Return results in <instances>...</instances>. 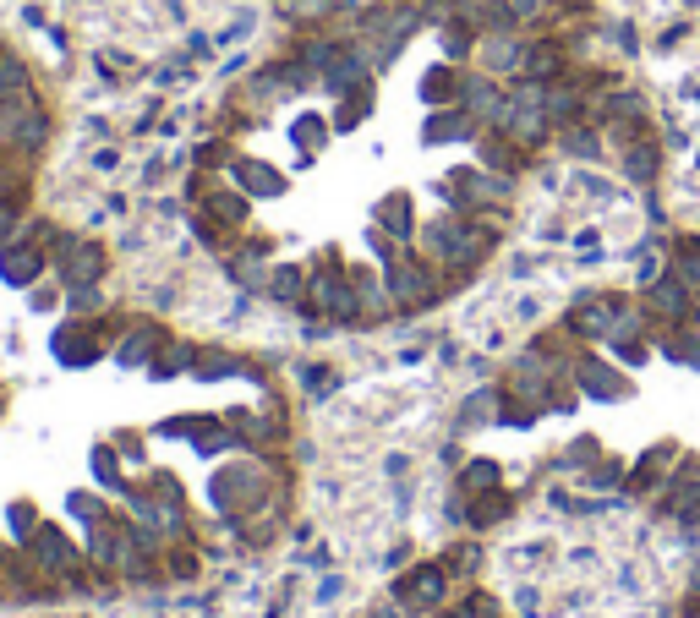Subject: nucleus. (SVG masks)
Here are the masks:
<instances>
[{
	"instance_id": "dca6fc26",
	"label": "nucleus",
	"mask_w": 700,
	"mask_h": 618,
	"mask_svg": "<svg viewBox=\"0 0 700 618\" xmlns=\"http://www.w3.org/2000/svg\"><path fill=\"white\" fill-rule=\"evenodd\" d=\"M657 165H662V148L651 143L646 132H640V137H629V148H624V181L651 186V181H657Z\"/></svg>"
},
{
	"instance_id": "6ab92c4d",
	"label": "nucleus",
	"mask_w": 700,
	"mask_h": 618,
	"mask_svg": "<svg viewBox=\"0 0 700 618\" xmlns=\"http://www.w3.org/2000/svg\"><path fill=\"white\" fill-rule=\"evenodd\" d=\"M558 72H564V50H558V44H525L520 77H531V83H558Z\"/></svg>"
},
{
	"instance_id": "5701e85b",
	"label": "nucleus",
	"mask_w": 700,
	"mask_h": 618,
	"mask_svg": "<svg viewBox=\"0 0 700 618\" xmlns=\"http://www.w3.org/2000/svg\"><path fill=\"white\" fill-rule=\"evenodd\" d=\"M0 104H28V66L11 50H0Z\"/></svg>"
},
{
	"instance_id": "4be33fe9",
	"label": "nucleus",
	"mask_w": 700,
	"mask_h": 618,
	"mask_svg": "<svg viewBox=\"0 0 700 618\" xmlns=\"http://www.w3.org/2000/svg\"><path fill=\"white\" fill-rule=\"evenodd\" d=\"M329 115H296V121H290V143L301 148V165H312V148L318 143H329Z\"/></svg>"
},
{
	"instance_id": "7c9ffc66",
	"label": "nucleus",
	"mask_w": 700,
	"mask_h": 618,
	"mask_svg": "<svg viewBox=\"0 0 700 618\" xmlns=\"http://www.w3.org/2000/svg\"><path fill=\"white\" fill-rule=\"evenodd\" d=\"M6 531H11V536H33V531H39V520H33V504H11V509H6Z\"/></svg>"
},
{
	"instance_id": "39448f33",
	"label": "nucleus",
	"mask_w": 700,
	"mask_h": 618,
	"mask_svg": "<svg viewBox=\"0 0 700 618\" xmlns=\"http://www.w3.org/2000/svg\"><path fill=\"white\" fill-rule=\"evenodd\" d=\"M695 301L700 296L684 285L679 274H673V263H668V274H662V279H651V285H646V312H651V318H662V323H684L695 312Z\"/></svg>"
},
{
	"instance_id": "6e6552de",
	"label": "nucleus",
	"mask_w": 700,
	"mask_h": 618,
	"mask_svg": "<svg viewBox=\"0 0 700 618\" xmlns=\"http://www.w3.org/2000/svg\"><path fill=\"white\" fill-rule=\"evenodd\" d=\"M460 104H465V110H471L482 126H498V121H504V110H509V93L498 88L493 72H476V77H465Z\"/></svg>"
},
{
	"instance_id": "cd10ccee",
	"label": "nucleus",
	"mask_w": 700,
	"mask_h": 618,
	"mask_svg": "<svg viewBox=\"0 0 700 618\" xmlns=\"http://www.w3.org/2000/svg\"><path fill=\"white\" fill-rule=\"evenodd\" d=\"M17 230H22V192H0V247L17 241Z\"/></svg>"
},
{
	"instance_id": "aec40b11",
	"label": "nucleus",
	"mask_w": 700,
	"mask_h": 618,
	"mask_svg": "<svg viewBox=\"0 0 700 618\" xmlns=\"http://www.w3.org/2000/svg\"><path fill=\"white\" fill-rule=\"evenodd\" d=\"M443 586H449V569L427 564L422 575L400 580V597H422V602H416V608H438V602H443Z\"/></svg>"
},
{
	"instance_id": "ddd939ff",
	"label": "nucleus",
	"mask_w": 700,
	"mask_h": 618,
	"mask_svg": "<svg viewBox=\"0 0 700 618\" xmlns=\"http://www.w3.org/2000/svg\"><path fill=\"white\" fill-rule=\"evenodd\" d=\"M230 176H236V186L252 197V203H263V197H285V186H290L274 165H263V159H236Z\"/></svg>"
},
{
	"instance_id": "c756f323",
	"label": "nucleus",
	"mask_w": 700,
	"mask_h": 618,
	"mask_svg": "<svg viewBox=\"0 0 700 618\" xmlns=\"http://www.w3.org/2000/svg\"><path fill=\"white\" fill-rule=\"evenodd\" d=\"M197 165L219 170V165H236V154H230V143H225V137H214V143H203V148H197Z\"/></svg>"
},
{
	"instance_id": "f8f14e48",
	"label": "nucleus",
	"mask_w": 700,
	"mask_h": 618,
	"mask_svg": "<svg viewBox=\"0 0 700 618\" xmlns=\"http://www.w3.org/2000/svg\"><path fill=\"white\" fill-rule=\"evenodd\" d=\"M372 225L378 230H389L394 241H416V208H411V192H389V197H378V208H372Z\"/></svg>"
},
{
	"instance_id": "f704fd0d",
	"label": "nucleus",
	"mask_w": 700,
	"mask_h": 618,
	"mask_svg": "<svg viewBox=\"0 0 700 618\" xmlns=\"http://www.w3.org/2000/svg\"><path fill=\"white\" fill-rule=\"evenodd\" d=\"M0 121H6V104H0Z\"/></svg>"
},
{
	"instance_id": "1a4fd4ad",
	"label": "nucleus",
	"mask_w": 700,
	"mask_h": 618,
	"mask_svg": "<svg viewBox=\"0 0 700 618\" xmlns=\"http://www.w3.org/2000/svg\"><path fill=\"white\" fill-rule=\"evenodd\" d=\"M159 345H165V329H159L154 318H137L121 329V340H115V361L121 367H148V361L159 356Z\"/></svg>"
},
{
	"instance_id": "393cba45",
	"label": "nucleus",
	"mask_w": 700,
	"mask_h": 618,
	"mask_svg": "<svg viewBox=\"0 0 700 618\" xmlns=\"http://www.w3.org/2000/svg\"><path fill=\"white\" fill-rule=\"evenodd\" d=\"M236 372H241V356H225V351H197V361H192V378L197 383L236 378Z\"/></svg>"
},
{
	"instance_id": "b1692460",
	"label": "nucleus",
	"mask_w": 700,
	"mask_h": 618,
	"mask_svg": "<svg viewBox=\"0 0 700 618\" xmlns=\"http://www.w3.org/2000/svg\"><path fill=\"white\" fill-rule=\"evenodd\" d=\"M33 553H39V564L44 569H66V564H72V542H66V536L61 531H55V526H39V531H33Z\"/></svg>"
},
{
	"instance_id": "9b49d317",
	"label": "nucleus",
	"mask_w": 700,
	"mask_h": 618,
	"mask_svg": "<svg viewBox=\"0 0 700 618\" xmlns=\"http://www.w3.org/2000/svg\"><path fill=\"white\" fill-rule=\"evenodd\" d=\"M203 214L214 219L219 230H241L252 219V197L241 192V186H214V192H203Z\"/></svg>"
},
{
	"instance_id": "423d86ee",
	"label": "nucleus",
	"mask_w": 700,
	"mask_h": 618,
	"mask_svg": "<svg viewBox=\"0 0 700 618\" xmlns=\"http://www.w3.org/2000/svg\"><path fill=\"white\" fill-rule=\"evenodd\" d=\"M575 383H580V394H591V400H602V405L629 400L624 367H613V361H602V356H580L575 361Z\"/></svg>"
},
{
	"instance_id": "a878e982",
	"label": "nucleus",
	"mask_w": 700,
	"mask_h": 618,
	"mask_svg": "<svg viewBox=\"0 0 700 618\" xmlns=\"http://www.w3.org/2000/svg\"><path fill=\"white\" fill-rule=\"evenodd\" d=\"M498 487V465L493 460H471L465 465V476H460V493L465 498H482V493H493Z\"/></svg>"
},
{
	"instance_id": "2f4dec72",
	"label": "nucleus",
	"mask_w": 700,
	"mask_h": 618,
	"mask_svg": "<svg viewBox=\"0 0 700 618\" xmlns=\"http://www.w3.org/2000/svg\"><path fill=\"white\" fill-rule=\"evenodd\" d=\"M72 509H77V520H83V526H99V504H93L88 493H72Z\"/></svg>"
},
{
	"instance_id": "f257e3e1",
	"label": "nucleus",
	"mask_w": 700,
	"mask_h": 618,
	"mask_svg": "<svg viewBox=\"0 0 700 618\" xmlns=\"http://www.w3.org/2000/svg\"><path fill=\"white\" fill-rule=\"evenodd\" d=\"M383 285H389V301H400V307H416V312H427V307L443 296L433 263H422V258H394Z\"/></svg>"
},
{
	"instance_id": "c85d7f7f",
	"label": "nucleus",
	"mask_w": 700,
	"mask_h": 618,
	"mask_svg": "<svg viewBox=\"0 0 700 618\" xmlns=\"http://www.w3.org/2000/svg\"><path fill=\"white\" fill-rule=\"evenodd\" d=\"M93 482L110 487V493H126V482L115 476V449H104V443L93 449Z\"/></svg>"
},
{
	"instance_id": "72a5a7b5",
	"label": "nucleus",
	"mask_w": 700,
	"mask_h": 618,
	"mask_svg": "<svg viewBox=\"0 0 700 618\" xmlns=\"http://www.w3.org/2000/svg\"><path fill=\"white\" fill-rule=\"evenodd\" d=\"M93 170H115V148H99V154H93Z\"/></svg>"
},
{
	"instance_id": "20e7f679",
	"label": "nucleus",
	"mask_w": 700,
	"mask_h": 618,
	"mask_svg": "<svg viewBox=\"0 0 700 618\" xmlns=\"http://www.w3.org/2000/svg\"><path fill=\"white\" fill-rule=\"evenodd\" d=\"M44 268H50V252H44L39 241H6V247H0V279H6L11 290H33L44 279Z\"/></svg>"
},
{
	"instance_id": "412c9836",
	"label": "nucleus",
	"mask_w": 700,
	"mask_h": 618,
	"mask_svg": "<svg viewBox=\"0 0 700 618\" xmlns=\"http://www.w3.org/2000/svg\"><path fill=\"white\" fill-rule=\"evenodd\" d=\"M192 361H197V345L165 340V345H159V356L148 361V378H175V372H192Z\"/></svg>"
},
{
	"instance_id": "4468645a",
	"label": "nucleus",
	"mask_w": 700,
	"mask_h": 618,
	"mask_svg": "<svg viewBox=\"0 0 700 618\" xmlns=\"http://www.w3.org/2000/svg\"><path fill=\"white\" fill-rule=\"evenodd\" d=\"M662 356H668V361H679V367H695V372H700V312H690L684 323H668Z\"/></svg>"
},
{
	"instance_id": "0eeeda50",
	"label": "nucleus",
	"mask_w": 700,
	"mask_h": 618,
	"mask_svg": "<svg viewBox=\"0 0 700 618\" xmlns=\"http://www.w3.org/2000/svg\"><path fill=\"white\" fill-rule=\"evenodd\" d=\"M476 132H482V121H476L465 104H443V110H427V121H422V143H427V148L471 143Z\"/></svg>"
},
{
	"instance_id": "2eb2a0df",
	"label": "nucleus",
	"mask_w": 700,
	"mask_h": 618,
	"mask_svg": "<svg viewBox=\"0 0 700 618\" xmlns=\"http://www.w3.org/2000/svg\"><path fill=\"white\" fill-rule=\"evenodd\" d=\"M372 104H378V88H372V83H361V88L340 93V99H334V115H329V126H334V132H356V126L372 115Z\"/></svg>"
},
{
	"instance_id": "f03ea898",
	"label": "nucleus",
	"mask_w": 700,
	"mask_h": 618,
	"mask_svg": "<svg viewBox=\"0 0 700 618\" xmlns=\"http://www.w3.org/2000/svg\"><path fill=\"white\" fill-rule=\"evenodd\" d=\"M55 268H61V285H99L104 268H110V252L99 241H77V236H55Z\"/></svg>"
},
{
	"instance_id": "9d476101",
	"label": "nucleus",
	"mask_w": 700,
	"mask_h": 618,
	"mask_svg": "<svg viewBox=\"0 0 700 618\" xmlns=\"http://www.w3.org/2000/svg\"><path fill=\"white\" fill-rule=\"evenodd\" d=\"M460 93H465V72L454 61H438V66H427L422 72V83H416V99L427 104V110H443V104H460Z\"/></svg>"
},
{
	"instance_id": "7ed1b4c3",
	"label": "nucleus",
	"mask_w": 700,
	"mask_h": 618,
	"mask_svg": "<svg viewBox=\"0 0 700 618\" xmlns=\"http://www.w3.org/2000/svg\"><path fill=\"white\" fill-rule=\"evenodd\" d=\"M50 351L61 367H93L110 345H104V323H93V318H72L66 312V323L55 329V340H50Z\"/></svg>"
},
{
	"instance_id": "bb28decb",
	"label": "nucleus",
	"mask_w": 700,
	"mask_h": 618,
	"mask_svg": "<svg viewBox=\"0 0 700 618\" xmlns=\"http://www.w3.org/2000/svg\"><path fill=\"white\" fill-rule=\"evenodd\" d=\"M564 154H575V159H602V137L591 132V126H564Z\"/></svg>"
},
{
	"instance_id": "f3484780",
	"label": "nucleus",
	"mask_w": 700,
	"mask_h": 618,
	"mask_svg": "<svg viewBox=\"0 0 700 618\" xmlns=\"http://www.w3.org/2000/svg\"><path fill=\"white\" fill-rule=\"evenodd\" d=\"M487 72L493 77H520V66H525V44L515 39V33H487Z\"/></svg>"
},
{
	"instance_id": "473e14b6",
	"label": "nucleus",
	"mask_w": 700,
	"mask_h": 618,
	"mask_svg": "<svg viewBox=\"0 0 700 618\" xmlns=\"http://www.w3.org/2000/svg\"><path fill=\"white\" fill-rule=\"evenodd\" d=\"M307 383H312V389H334V383H340V378H334L329 367H307Z\"/></svg>"
},
{
	"instance_id": "a211bd4d",
	"label": "nucleus",
	"mask_w": 700,
	"mask_h": 618,
	"mask_svg": "<svg viewBox=\"0 0 700 618\" xmlns=\"http://www.w3.org/2000/svg\"><path fill=\"white\" fill-rule=\"evenodd\" d=\"M307 268L301 263H279L274 274H268V296L274 301H285V307H301V301H307Z\"/></svg>"
}]
</instances>
